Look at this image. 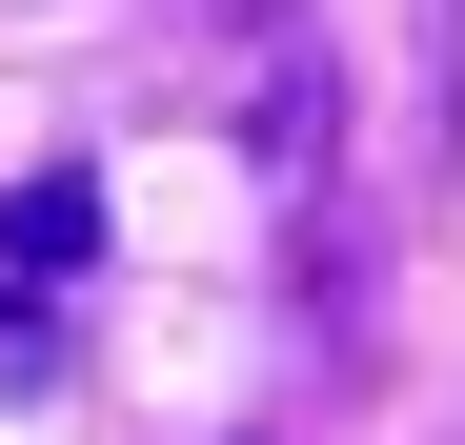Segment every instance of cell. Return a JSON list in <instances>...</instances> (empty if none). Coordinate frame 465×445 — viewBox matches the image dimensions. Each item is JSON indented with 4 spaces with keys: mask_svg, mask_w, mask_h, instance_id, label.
<instances>
[{
    "mask_svg": "<svg viewBox=\"0 0 465 445\" xmlns=\"http://www.w3.org/2000/svg\"><path fill=\"white\" fill-rule=\"evenodd\" d=\"M0 243H21V283H61V263H102V183H82V163H41L21 203H0Z\"/></svg>",
    "mask_w": 465,
    "mask_h": 445,
    "instance_id": "6da1fadb",
    "label": "cell"
}]
</instances>
